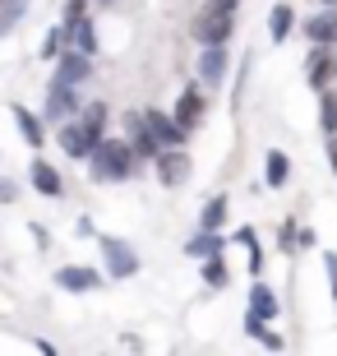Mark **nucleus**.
<instances>
[{"label": "nucleus", "instance_id": "f257e3e1", "mask_svg": "<svg viewBox=\"0 0 337 356\" xmlns=\"http://www.w3.org/2000/svg\"><path fill=\"white\" fill-rule=\"evenodd\" d=\"M88 162H92V176H97V181L116 185V181H125V176L134 172V148L125 144V139H106L102 134V139L92 144Z\"/></svg>", "mask_w": 337, "mask_h": 356}, {"label": "nucleus", "instance_id": "f03ea898", "mask_svg": "<svg viewBox=\"0 0 337 356\" xmlns=\"http://www.w3.org/2000/svg\"><path fill=\"white\" fill-rule=\"evenodd\" d=\"M236 33V10H199L195 19V42L199 47H222V42Z\"/></svg>", "mask_w": 337, "mask_h": 356}, {"label": "nucleus", "instance_id": "7ed1b4c3", "mask_svg": "<svg viewBox=\"0 0 337 356\" xmlns=\"http://www.w3.org/2000/svg\"><path fill=\"white\" fill-rule=\"evenodd\" d=\"M153 162H157V181L171 185V190L190 181V153L185 148H157Z\"/></svg>", "mask_w": 337, "mask_h": 356}, {"label": "nucleus", "instance_id": "20e7f679", "mask_svg": "<svg viewBox=\"0 0 337 356\" xmlns=\"http://www.w3.org/2000/svg\"><path fill=\"white\" fill-rule=\"evenodd\" d=\"M79 88L74 83H60V79H51V88H47V120H56V125H60V120H69L79 111Z\"/></svg>", "mask_w": 337, "mask_h": 356}, {"label": "nucleus", "instance_id": "39448f33", "mask_svg": "<svg viewBox=\"0 0 337 356\" xmlns=\"http://www.w3.org/2000/svg\"><path fill=\"white\" fill-rule=\"evenodd\" d=\"M102 254H106V273H111V277H130V273H139V254H134L125 241L102 236Z\"/></svg>", "mask_w": 337, "mask_h": 356}, {"label": "nucleus", "instance_id": "423d86ee", "mask_svg": "<svg viewBox=\"0 0 337 356\" xmlns=\"http://www.w3.org/2000/svg\"><path fill=\"white\" fill-rule=\"evenodd\" d=\"M333 74H337L333 47H319V42H314L310 60H305V79H310V88H328V83H333Z\"/></svg>", "mask_w": 337, "mask_h": 356}, {"label": "nucleus", "instance_id": "0eeeda50", "mask_svg": "<svg viewBox=\"0 0 337 356\" xmlns=\"http://www.w3.org/2000/svg\"><path fill=\"white\" fill-rule=\"evenodd\" d=\"M143 125H148V134L157 139V148H181L185 144V130L171 116H162L157 106H153V111H143Z\"/></svg>", "mask_w": 337, "mask_h": 356}, {"label": "nucleus", "instance_id": "6e6552de", "mask_svg": "<svg viewBox=\"0 0 337 356\" xmlns=\"http://www.w3.org/2000/svg\"><path fill=\"white\" fill-rule=\"evenodd\" d=\"M88 74H92V56H83V51H60L56 56V79L60 83H74L79 88Z\"/></svg>", "mask_w": 337, "mask_h": 356}, {"label": "nucleus", "instance_id": "1a4fd4ad", "mask_svg": "<svg viewBox=\"0 0 337 356\" xmlns=\"http://www.w3.org/2000/svg\"><path fill=\"white\" fill-rule=\"evenodd\" d=\"M56 144L65 148L69 158H88L97 139H92V134H83V125H79V120H60V134H56Z\"/></svg>", "mask_w": 337, "mask_h": 356}, {"label": "nucleus", "instance_id": "9d476101", "mask_svg": "<svg viewBox=\"0 0 337 356\" xmlns=\"http://www.w3.org/2000/svg\"><path fill=\"white\" fill-rule=\"evenodd\" d=\"M204 106H208V102H204V92H199V88H185V92H181V102H176V116H171V120H176V125L190 134L199 120H204Z\"/></svg>", "mask_w": 337, "mask_h": 356}, {"label": "nucleus", "instance_id": "9b49d317", "mask_svg": "<svg viewBox=\"0 0 337 356\" xmlns=\"http://www.w3.org/2000/svg\"><path fill=\"white\" fill-rule=\"evenodd\" d=\"M125 134H130L134 158H153V153H157V139L148 134V125H143V116H139V111H125Z\"/></svg>", "mask_w": 337, "mask_h": 356}, {"label": "nucleus", "instance_id": "f8f14e48", "mask_svg": "<svg viewBox=\"0 0 337 356\" xmlns=\"http://www.w3.org/2000/svg\"><path fill=\"white\" fill-rule=\"evenodd\" d=\"M305 38L319 42V47H337V10L310 14V19H305Z\"/></svg>", "mask_w": 337, "mask_h": 356}, {"label": "nucleus", "instance_id": "ddd939ff", "mask_svg": "<svg viewBox=\"0 0 337 356\" xmlns=\"http://www.w3.org/2000/svg\"><path fill=\"white\" fill-rule=\"evenodd\" d=\"M56 282H60L65 291H97V287H102V273H97V268L69 264V268H60V273H56Z\"/></svg>", "mask_w": 337, "mask_h": 356}, {"label": "nucleus", "instance_id": "4468645a", "mask_svg": "<svg viewBox=\"0 0 337 356\" xmlns=\"http://www.w3.org/2000/svg\"><path fill=\"white\" fill-rule=\"evenodd\" d=\"M33 190H38V195H47V199H56V195H65V181H60V172H56L51 162H33Z\"/></svg>", "mask_w": 337, "mask_h": 356}, {"label": "nucleus", "instance_id": "2eb2a0df", "mask_svg": "<svg viewBox=\"0 0 337 356\" xmlns=\"http://www.w3.org/2000/svg\"><path fill=\"white\" fill-rule=\"evenodd\" d=\"M222 250H227V241H222L217 232H204V227L185 241V254H190V259H213V254H222Z\"/></svg>", "mask_w": 337, "mask_h": 356}, {"label": "nucleus", "instance_id": "dca6fc26", "mask_svg": "<svg viewBox=\"0 0 337 356\" xmlns=\"http://www.w3.org/2000/svg\"><path fill=\"white\" fill-rule=\"evenodd\" d=\"M199 74H204V83H222V74H227V42H222V47H204Z\"/></svg>", "mask_w": 337, "mask_h": 356}, {"label": "nucleus", "instance_id": "f3484780", "mask_svg": "<svg viewBox=\"0 0 337 356\" xmlns=\"http://www.w3.org/2000/svg\"><path fill=\"white\" fill-rule=\"evenodd\" d=\"M277 310H282V301L272 296L263 282H254L249 287V315H259V319H277Z\"/></svg>", "mask_w": 337, "mask_h": 356}, {"label": "nucleus", "instance_id": "a211bd4d", "mask_svg": "<svg viewBox=\"0 0 337 356\" xmlns=\"http://www.w3.org/2000/svg\"><path fill=\"white\" fill-rule=\"evenodd\" d=\"M65 38L74 42V51H83V56H97V33H92V24H88V19H74V24L65 28Z\"/></svg>", "mask_w": 337, "mask_h": 356}, {"label": "nucleus", "instance_id": "6ab92c4d", "mask_svg": "<svg viewBox=\"0 0 337 356\" xmlns=\"http://www.w3.org/2000/svg\"><path fill=\"white\" fill-rule=\"evenodd\" d=\"M291 24H296L291 5H272V14H268V38L272 42H286V38H291Z\"/></svg>", "mask_w": 337, "mask_h": 356}, {"label": "nucleus", "instance_id": "aec40b11", "mask_svg": "<svg viewBox=\"0 0 337 356\" xmlns=\"http://www.w3.org/2000/svg\"><path fill=\"white\" fill-rule=\"evenodd\" d=\"M14 125L24 130V139H28V144H33V148H42V139H47V134H42V120L33 116L28 106H14Z\"/></svg>", "mask_w": 337, "mask_h": 356}, {"label": "nucleus", "instance_id": "412c9836", "mask_svg": "<svg viewBox=\"0 0 337 356\" xmlns=\"http://www.w3.org/2000/svg\"><path fill=\"white\" fill-rule=\"evenodd\" d=\"M79 125H83V134L102 139V130H106V106L102 102H88L83 111H79Z\"/></svg>", "mask_w": 337, "mask_h": 356}, {"label": "nucleus", "instance_id": "4be33fe9", "mask_svg": "<svg viewBox=\"0 0 337 356\" xmlns=\"http://www.w3.org/2000/svg\"><path fill=\"white\" fill-rule=\"evenodd\" d=\"M222 222H227V195H213L204 204V218H199V227L204 232H222Z\"/></svg>", "mask_w": 337, "mask_h": 356}, {"label": "nucleus", "instance_id": "5701e85b", "mask_svg": "<svg viewBox=\"0 0 337 356\" xmlns=\"http://www.w3.org/2000/svg\"><path fill=\"white\" fill-rule=\"evenodd\" d=\"M263 176H268L272 190H282L286 176H291V158H286V153H268V162H263Z\"/></svg>", "mask_w": 337, "mask_h": 356}, {"label": "nucleus", "instance_id": "b1692460", "mask_svg": "<svg viewBox=\"0 0 337 356\" xmlns=\"http://www.w3.org/2000/svg\"><path fill=\"white\" fill-rule=\"evenodd\" d=\"M245 333L249 338H259L263 347H272V352H282V338L268 329V319H259V315H245Z\"/></svg>", "mask_w": 337, "mask_h": 356}, {"label": "nucleus", "instance_id": "393cba45", "mask_svg": "<svg viewBox=\"0 0 337 356\" xmlns=\"http://www.w3.org/2000/svg\"><path fill=\"white\" fill-rule=\"evenodd\" d=\"M319 125H324V134L337 130V92L324 88V102H319Z\"/></svg>", "mask_w": 337, "mask_h": 356}, {"label": "nucleus", "instance_id": "a878e982", "mask_svg": "<svg viewBox=\"0 0 337 356\" xmlns=\"http://www.w3.org/2000/svg\"><path fill=\"white\" fill-rule=\"evenodd\" d=\"M24 10H28V0H0V38L19 24V14H24Z\"/></svg>", "mask_w": 337, "mask_h": 356}, {"label": "nucleus", "instance_id": "bb28decb", "mask_svg": "<svg viewBox=\"0 0 337 356\" xmlns=\"http://www.w3.org/2000/svg\"><path fill=\"white\" fill-rule=\"evenodd\" d=\"M204 282H208V287H227V264H222L217 254L204 259Z\"/></svg>", "mask_w": 337, "mask_h": 356}, {"label": "nucleus", "instance_id": "cd10ccee", "mask_svg": "<svg viewBox=\"0 0 337 356\" xmlns=\"http://www.w3.org/2000/svg\"><path fill=\"white\" fill-rule=\"evenodd\" d=\"M60 51H65V28H51V33H47V42H42V56H47V60H56Z\"/></svg>", "mask_w": 337, "mask_h": 356}, {"label": "nucleus", "instance_id": "c85d7f7f", "mask_svg": "<svg viewBox=\"0 0 337 356\" xmlns=\"http://www.w3.org/2000/svg\"><path fill=\"white\" fill-rule=\"evenodd\" d=\"M14 199H19V190L10 181H0V204H14Z\"/></svg>", "mask_w": 337, "mask_h": 356}, {"label": "nucleus", "instance_id": "c756f323", "mask_svg": "<svg viewBox=\"0 0 337 356\" xmlns=\"http://www.w3.org/2000/svg\"><path fill=\"white\" fill-rule=\"evenodd\" d=\"M328 282H333V301H337V254H328Z\"/></svg>", "mask_w": 337, "mask_h": 356}, {"label": "nucleus", "instance_id": "7c9ffc66", "mask_svg": "<svg viewBox=\"0 0 337 356\" xmlns=\"http://www.w3.org/2000/svg\"><path fill=\"white\" fill-rule=\"evenodd\" d=\"M328 162H333V172H337V130L328 134Z\"/></svg>", "mask_w": 337, "mask_h": 356}, {"label": "nucleus", "instance_id": "2f4dec72", "mask_svg": "<svg viewBox=\"0 0 337 356\" xmlns=\"http://www.w3.org/2000/svg\"><path fill=\"white\" fill-rule=\"evenodd\" d=\"M324 5H328V10H337V0H324Z\"/></svg>", "mask_w": 337, "mask_h": 356}]
</instances>
